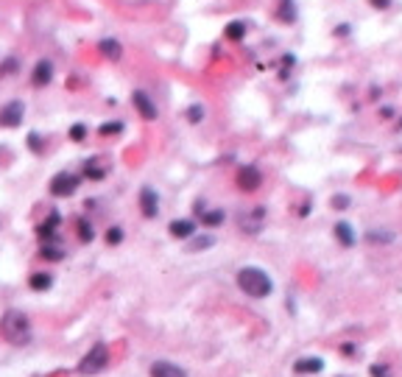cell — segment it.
Instances as JSON below:
<instances>
[{
    "label": "cell",
    "instance_id": "23",
    "mask_svg": "<svg viewBox=\"0 0 402 377\" xmlns=\"http://www.w3.org/2000/svg\"><path fill=\"white\" fill-rule=\"evenodd\" d=\"M42 257H48V260H62V249H56V246H42Z\"/></svg>",
    "mask_w": 402,
    "mask_h": 377
},
{
    "label": "cell",
    "instance_id": "30",
    "mask_svg": "<svg viewBox=\"0 0 402 377\" xmlns=\"http://www.w3.org/2000/svg\"><path fill=\"white\" fill-rule=\"evenodd\" d=\"M371 375L374 377H388V372H385V366H371Z\"/></svg>",
    "mask_w": 402,
    "mask_h": 377
},
{
    "label": "cell",
    "instance_id": "3",
    "mask_svg": "<svg viewBox=\"0 0 402 377\" xmlns=\"http://www.w3.org/2000/svg\"><path fill=\"white\" fill-rule=\"evenodd\" d=\"M106 363H109V349H106V344H95L87 355L81 358L78 372L81 375H98V372L106 369Z\"/></svg>",
    "mask_w": 402,
    "mask_h": 377
},
{
    "label": "cell",
    "instance_id": "27",
    "mask_svg": "<svg viewBox=\"0 0 402 377\" xmlns=\"http://www.w3.org/2000/svg\"><path fill=\"white\" fill-rule=\"evenodd\" d=\"M84 134H87V129H84V126H81V123H78V126H73V129H70V137H73V140H84Z\"/></svg>",
    "mask_w": 402,
    "mask_h": 377
},
{
    "label": "cell",
    "instance_id": "19",
    "mask_svg": "<svg viewBox=\"0 0 402 377\" xmlns=\"http://www.w3.org/2000/svg\"><path fill=\"white\" fill-rule=\"evenodd\" d=\"M56 223H59V215H50V218H48V223H42V226H39V235H42V238H53V229H56Z\"/></svg>",
    "mask_w": 402,
    "mask_h": 377
},
{
    "label": "cell",
    "instance_id": "18",
    "mask_svg": "<svg viewBox=\"0 0 402 377\" xmlns=\"http://www.w3.org/2000/svg\"><path fill=\"white\" fill-rule=\"evenodd\" d=\"M201 221L207 223V226H218V223L223 221V212H221V210H215V212H207V210H204V212H201Z\"/></svg>",
    "mask_w": 402,
    "mask_h": 377
},
{
    "label": "cell",
    "instance_id": "14",
    "mask_svg": "<svg viewBox=\"0 0 402 377\" xmlns=\"http://www.w3.org/2000/svg\"><path fill=\"white\" fill-rule=\"evenodd\" d=\"M100 53L106 56V59H112V62H115V59H120V53H123V48H120V42H117V39H100Z\"/></svg>",
    "mask_w": 402,
    "mask_h": 377
},
{
    "label": "cell",
    "instance_id": "7",
    "mask_svg": "<svg viewBox=\"0 0 402 377\" xmlns=\"http://www.w3.org/2000/svg\"><path fill=\"white\" fill-rule=\"evenodd\" d=\"M260 185H263V173H260L254 165L240 168V173H237V188H240V190H249V193H251V190H257Z\"/></svg>",
    "mask_w": 402,
    "mask_h": 377
},
{
    "label": "cell",
    "instance_id": "4",
    "mask_svg": "<svg viewBox=\"0 0 402 377\" xmlns=\"http://www.w3.org/2000/svg\"><path fill=\"white\" fill-rule=\"evenodd\" d=\"M237 223H240V229L249 235H257L263 229V223H266V207H251V210H246L237 215Z\"/></svg>",
    "mask_w": 402,
    "mask_h": 377
},
{
    "label": "cell",
    "instance_id": "17",
    "mask_svg": "<svg viewBox=\"0 0 402 377\" xmlns=\"http://www.w3.org/2000/svg\"><path fill=\"white\" fill-rule=\"evenodd\" d=\"M243 34H246L243 22H229V25H226V36H229V39H243Z\"/></svg>",
    "mask_w": 402,
    "mask_h": 377
},
{
    "label": "cell",
    "instance_id": "1",
    "mask_svg": "<svg viewBox=\"0 0 402 377\" xmlns=\"http://www.w3.org/2000/svg\"><path fill=\"white\" fill-rule=\"evenodd\" d=\"M237 288L243 291L246 296H251V299H266L268 293L274 291V282H271V277L263 268L243 266L237 271Z\"/></svg>",
    "mask_w": 402,
    "mask_h": 377
},
{
    "label": "cell",
    "instance_id": "22",
    "mask_svg": "<svg viewBox=\"0 0 402 377\" xmlns=\"http://www.w3.org/2000/svg\"><path fill=\"white\" fill-rule=\"evenodd\" d=\"M187 120H190V123L204 120V106H201V103H193V106L187 109Z\"/></svg>",
    "mask_w": 402,
    "mask_h": 377
},
{
    "label": "cell",
    "instance_id": "13",
    "mask_svg": "<svg viewBox=\"0 0 402 377\" xmlns=\"http://www.w3.org/2000/svg\"><path fill=\"white\" fill-rule=\"evenodd\" d=\"M28 285H31L34 291H48L50 285H53V277H50L48 271H34L31 279H28Z\"/></svg>",
    "mask_w": 402,
    "mask_h": 377
},
{
    "label": "cell",
    "instance_id": "28",
    "mask_svg": "<svg viewBox=\"0 0 402 377\" xmlns=\"http://www.w3.org/2000/svg\"><path fill=\"white\" fill-rule=\"evenodd\" d=\"M212 243H215L212 238H199V240L193 243V252H199V249H207V246H212Z\"/></svg>",
    "mask_w": 402,
    "mask_h": 377
},
{
    "label": "cell",
    "instance_id": "16",
    "mask_svg": "<svg viewBox=\"0 0 402 377\" xmlns=\"http://www.w3.org/2000/svg\"><path fill=\"white\" fill-rule=\"evenodd\" d=\"M335 235H338V240H341V243L344 246H352L355 243V235H352V226H349V223H335Z\"/></svg>",
    "mask_w": 402,
    "mask_h": 377
},
{
    "label": "cell",
    "instance_id": "31",
    "mask_svg": "<svg viewBox=\"0 0 402 377\" xmlns=\"http://www.w3.org/2000/svg\"><path fill=\"white\" fill-rule=\"evenodd\" d=\"M371 6H377V9H388L391 6V0H368Z\"/></svg>",
    "mask_w": 402,
    "mask_h": 377
},
{
    "label": "cell",
    "instance_id": "24",
    "mask_svg": "<svg viewBox=\"0 0 402 377\" xmlns=\"http://www.w3.org/2000/svg\"><path fill=\"white\" fill-rule=\"evenodd\" d=\"M17 70V59H6L3 65H0V76H11Z\"/></svg>",
    "mask_w": 402,
    "mask_h": 377
},
{
    "label": "cell",
    "instance_id": "25",
    "mask_svg": "<svg viewBox=\"0 0 402 377\" xmlns=\"http://www.w3.org/2000/svg\"><path fill=\"white\" fill-rule=\"evenodd\" d=\"M123 240V232H120V226H112L109 232H106V243H120Z\"/></svg>",
    "mask_w": 402,
    "mask_h": 377
},
{
    "label": "cell",
    "instance_id": "6",
    "mask_svg": "<svg viewBox=\"0 0 402 377\" xmlns=\"http://www.w3.org/2000/svg\"><path fill=\"white\" fill-rule=\"evenodd\" d=\"M22 112H25V106H22L20 101H11V103H6V106L0 109V126H6V129L20 126V123H22Z\"/></svg>",
    "mask_w": 402,
    "mask_h": 377
},
{
    "label": "cell",
    "instance_id": "10",
    "mask_svg": "<svg viewBox=\"0 0 402 377\" xmlns=\"http://www.w3.org/2000/svg\"><path fill=\"white\" fill-rule=\"evenodd\" d=\"M151 377H187V372L170 360H156V363H151Z\"/></svg>",
    "mask_w": 402,
    "mask_h": 377
},
{
    "label": "cell",
    "instance_id": "20",
    "mask_svg": "<svg viewBox=\"0 0 402 377\" xmlns=\"http://www.w3.org/2000/svg\"><path fill=\"white\" fill-rule=\"evenodd\" d=\"M78 238L87 243V240H92L95 238V229H92V223H87V221H78Z\"/></svg>",
    "mask_w": 402,
    "mask_h": 377
},
{
    "label": "cell",
    "instance_id": "29",
    "mask_svg": "<svg viewBox=\"0 0 402 377\" xmlns=\"http://www.w3.org/2000/svg\"><path fill=\"white\" fill-rule=\"evenodd\" d=\"M112 132H120V123H106V126H100V134H112Z\"/></svg>",
    "mask_w": 402,
    "mask_h": 377
},
{
    "label": "cell",
    "instance_id": "12",
    "mask_svg": "<svg viewBox=\"0 0 402 377\" xmlns=\"http://www.w3.org/2000/svg\"><path fill=\"white\" fill-rule=\"evenodd\" d=\"M293 369H296L299 375H310V372L316 375V372H321V369H324V360H321V358H302V360H296V366H293Z\"/></svg>",
    "mask_w": 402,
    "mask_h": 377
},
{
    "label": "cell",
    "instance_id": "15",
    "mask_svg": "<svg viewBox=\"0 0 402 377\" xmlns=\"http://www.w3.org/2000/svg\"><path fill=\"white\" fill-rule=\"evenodd\" d=\"M168 229H170V235H173V238H190L196 226H193V221H173Z\"/></svg>",
    "mask_w": 402,
    "mask_h": 377
},
{
    "label": "cell",
    "instance_id": "8",
    "mask_svg": "<svg viewBox=\"0 0 402 377\" xmlns=\"http://www.w3.org/2000/svg\"><path fill=\"white\" fill-rule=\"evenodd\" d=\"M140 210H143L145 218H156V212H159V196H156L154 188L140 190Z\"/></svg>",
    "mask_w": 402,
    "mask_h": 377
},
{
    "label": "cell",
    "instance_id": "26",
    "mask_svg": "<svg viewBox=\"0 0 402 377\" xmlns=\"http://www.w3.org/2000/svg\"><path fill=\"white\" fill-rule=\"evenodd\" d=\"M333 207H335V210H346V207H349V196H335Z\"/></svg>",
    "mask_w": 402,
    "mask_h": 377
},
{
    "label": "cell",
    "instance_id": "2",
    "mask_svg": "<svg viewBox=\"0 0 402 377\" xmlns=\"http://www.w3.org/2000/svg\"><path fill=\"white\" fill-rule=\"evenodd\" d=\"M0 335L9 344H28L31 341V322L20 310H9L0 319Z\"/></svg>",
    "mask_w": 402,
    "mask_h": 377
},
{
    "label": "cell",
    "instance_id": "21",
    "mask_svg": "<svg viewBox=\"0 0 402 377\" xmlns=\"http://www.w3.org/2000/svg\"><path fill=\"white\" fill-rule=\"evenodd\" d=\"M366 238L371 240V243H391V240H394V235H391V232H377V229H371Z\"/></svg>",
    "mask_w": 402,
    "mask_h": 377
},
{
    "label": "cell",
    "instance_id": "11",
    "mask_svg": "<svg viewBox=\"0 0 402 377\" xmlns=\"http://www.w3.org/2000/svg\"><path fill=\"white\" fill-rule=\"evenodd\" d=\"M50 78H53V65H50L48 59H42V62H36V67H34V76H31L34 87H42V84H48Z\"/></svg>",
    "mask_w": 402,
    "mask_h": 377
},
{
    "label": "cell",
    "instance_id": "9",
    "mask_svg": "<svg viewBox=\"0 0 402 377\" xmlns=\"http://www.w3.org/2000/svg\"><path fill=\"white\" fill-rule=\"evenodd\" d=\"M132 103L137 106V112L143 115L145 120H154V118H156V106H154V101L148 98L143 89H137V92L132 95Z\"/></svg>",
    "mask_w": 402,
    "mask_h": 377
},
{
    "label": "cell",
    "instance_id": "5",
    "mask_svg": "<svg viewBox=\"0 0 402 377\" xmlns=\"http://www.w3.org/2000/svg\"><path fill=\"white\" fill-rule=\"evenodd\" d=\"M76 190H78V176H76V173H67V171H62V173H56V176L50 179V193H53V196H59V199L73 196Z\"/></svg>",
    "mask_w": 402,
    "mask_h": 377
}]
</instances>
